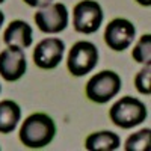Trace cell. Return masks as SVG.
Segmentation results:
<instances>
[{
	"instance_id": "cell-6",
	"label": "cell",
	"mask_w": 151,
	"mask_h": 151,
	"mask_svg": "<svg viewBox=\"0 0 151 151\" xmlns=\"http://www.w3.org/2000/svg\"><path fill=\"white\" fill-rule=\"evenodd\" d=\"M35 23L44 33H60L68 26V9L64 3H52L35 12Z\"/></svg>"
},
{
	"instance_id": "cell-13",
	"label": "cell",
	"mask_w": 151,
	"mask_h": 151,
	"mask_svg": "<svg viewBox=\"0 0 151 151\" xmlns=\"http://www.w3.org/2000/svg\"><path fill=\"white\" fill-rule=\"evenodd\" d=\"M151 144V130L142 129L137 133H133L125 141V151H148Z\"/></svg>"
},
{
	"instance_id": "cell-5",
	"label": "cell",
	"mask_w": 151,
	"mask_h": 151,
	"mask_svg": "<svg viewBox=\"0 0 151 151\" xmlns=\"http://www.w3.org/2000/svg\"><path fill=\"white\" fill-rule=\"evenodd\" d=\"M104 14L98 2L95 0H82L73 9L74 30L79 33L91 35L95 33L103 23Z\"/></svg>"
},
{
	"instance_id": "cell-19",
	"label": "cell",
	"mask_w": 151,
	"mask_h": 151,
	"mask_svg": "<svg viewBox=\"0 0 151 151\" xmlns=\"http://www.w3.org/2000/svg\"><path fill=\"white\" fill-rule=\"evenodd\" d=\"M3 2H5V0H0V5H2V3H3Z\"/></svg>"
},
{
	"instance_id": "cell-17",
	"label": "cell",
	"mask_w": 151,
	"mask_h": 151,
	"mask_svg": "<svg viewBox=\"0 0 151 151\" xmlns=\"http://www.w3.org/2000/svg\"><path fill=\"white\" fill-rule=\"evenodd\" d=\"M136 2L139 3L141 6H147V8L151 6V0H136Z\"/></svg>"
},
{
	"instance_id": "cell-1",
	"label": "cell",
	"mask_w": 151,
	"mask_h": 151,
	"mask_svg": "<svg viewBox=\"0 0 151 151\" xmlns=\"http://www.w3.org/2000/svg\"><path fill=\"white\" fill-rule=\"evenodd\" d=\"M56 134V124L47 113L36 112L23 121L20 129V141L32 150L47 147Z\"/></svg>"
},
{
	"instance_id": "cell-14",
	"label": "cell",
	"mask_w": 151,
	"mask_h": 151,
	"mask_svg": "<svg viewBox=\"0 0 151 151\" xmlns=\"http://www.w3.org/2000/svg\"><path fill=\"white\" fill-rule=\"evenodd\" d=\"M132 58L139 64H145V65L151 64V35L150 33L142 35L141 40L136 42L132 52Z\"/></svg>"
},
{
	"instance_id": "cell-3",
	"label": "cell",
	"mask_w": 151,
	"mask_h": 151,
	"mask_svg": "<svg viewBox=\"0 0 151 151\" xmlns=\"http://www.w3.org/2000/svg\"><path fill=\"white\" fill-rule=\"evenodd\" d=\"M121 86H122V82L118 73L104 70V71L97 73L88 80L85 92L91 101L97 104H104L115 95H118V92L121 91Z\"/></svg>"
},
{
	"instance_id": "cell-15",
	"label": "cell",
	"mask_w": 151,
	"mask_h": 151,
	"mask_svg": "<svg viewBox=\"0 0 151 151\" xmlns=\"http://www.w3.org/2000/svg\"><path fill=\"white\" fill-rule=\"evenodd\" d=\"M134 86H136V89L144 95L151 94V64L145 65V68H142L136 74Z\"/></svg>"
},
{
	"instance_id": "cell-18",
	"label": "cell",
	"mask_w": 151,
	"mask_h": 151,
	"mask_svg": "<svg viewBox=\"0 0 151 151\" xmlns=\"http://www.w3.org/2000/svg\"><path fill=\"white\" fill-rule=\"evenodd\" d=\"M3 21H5V14L2 11H0V27H2V24H3Z\"/></svg>"
},
{
	"instance_id": "cell-2",
	"label": "cell",
	"mask_w": 151,
	"mask_h": 151,
	"mask_svg": "<svg viewBox=\"0 0 151 151\" xmlns=\"http://www.w3.org/2000/svg\"><path fill=\"white\" fill-rule=\"evenodd\" d=\"M110 121L119 129H133L136 125L142 124L147 116L148 110L147 106L134 97L125 95L121 97L109 110Z\"/></svg>"
},
{
	"instance_id": "cell-20",
	"label": "cell",
	"mask_w": 151,
	"mask_h": 151,
	"mask_svg": "<svg viewBox=\"0 0 151 151\" xmlns=\"http://www.w3.org/2000/svg\"><path fill=\"white\" fill-rule=\"evenodd\" d=\"M0 92H2V86H0Z\"/></svg>"
},
{
	"instance_id": "cell-8",
	"label": "cell",
	"mask_w": 151,
	"mask_h": 151,
	"mask_svg": "<svg viewBox=\"0 0 151 151\" xmlns=\"http://www.w3.org/2000/svg\"><path fill=\"white\" fill-rule=\"evenodd\" d=\"M65 52V44L60 38H45L38 42L33 50V62L41 70H53L56 68Z\"/></svg>"
},
{
	"instance_id": "cell-12",
	"label": "cell",
	"mask_w": 151,
	"mask_h": 151,
	"mask_svg": "<svg viewBox=\"0 0 151 151\" xmlns=\"http://www.w3.org/2000/svg\"><path fill=\"white\" fill-rule=\"evenodd\" d=\"M21 119V109L12 100L0 101V133L8 134L15 130L18 121Z\"/></svg>"
},
{
	"instance_id": "cell-9",
	"label": "cell",
	"mask_w": 151,
	"mask_h": 151,
	"mask_svg": "<svg viewBox=\"0 0 151 151\" xmlns=\"http://www.w3.org/2000/svg\"><path fill=\"white\" fill-rule=\"evenodd\" d=\"M27 68L26 55L21 47L8 45L0 53V76L6 82H17L20 80Z\"/></svg>"
},
{
	"instance_id": "cell-16",
	"label": "cell",
	"mask_w": 151,
	"mask_h": 151,
	"mask_svg": "<svg viewBox=\"0 0 151 151\" xmlns=\"http://www.w3.org/2000/svg\"><path fill=\"white\" fill-rule=\"evenodd\" d=\"M24 3L32 6V8H45L48 5H52L53 3V0H24Z\"/></svg>"
},
{
	"instance_id": "cell-11",
	"label": "cell",
	"mask_w": 151,
	"mask_h": 151,
	"mask_svg": "<svg viewBox=\"0 0 151 151\" xmlns=\"http://www.w3.org/2000/svg\"><path fill=\"white\" fill-rule=\"evenodd\" d=\"M121 145V139L113 132H97L91 133L85 139V148L88 151H113Z\"/></svg>"
},
{
	"instance_id": "cell-10",
	"label": "cell",
	"mask_w": 151,
	"mask_h": 151,
	"mask_svg": "<svg viewBox=\"0 0 151 151\" xmlns=\"http://www.w3.org/2000/svg\"><path fill=\"white\" fill-rule=\"evenodd\" d=\"M3 41L6 45H17L27 48L33 42V30L29 23L23 20H14L3 32Z\"/></svg>"
},
{
	"instance_id": "cell-7",
	"label": "cell",
	"mask_w": 151,
	"mask_h": 151,
	"mask_svg": "<svg viewBox=\"0 0 151 151\" xmlns=\"http://www.w3.org/2000/svg\"><path fill=\"white\" fill-rule=\"evenodd\" d=\"M136 27L125 18H113L104 30V42L113 52H124L134 40Z\"/></svg>"
},
{
	"instance_id": "cell-4",
	"label": "cell",
	"mask_w": 151,
	"mask_h": 151,
	"mask_svg": "<svg viewBox=\"0 0 151 151\" xmlns=\"http://www.w3.org/2000/svg\"><path fill=\"white\" fill-rule=\"evenodd\" d=\"M98 64V48L95 44L89 41H79L76 42L67 59V67L68 71L76 76V77H82V76L91 73Z\"/></svg>"
}]
</instances>
